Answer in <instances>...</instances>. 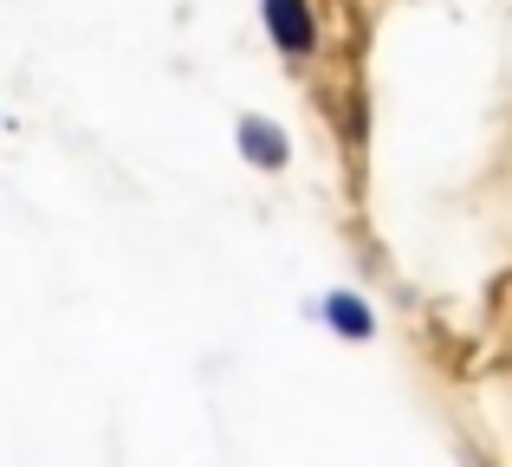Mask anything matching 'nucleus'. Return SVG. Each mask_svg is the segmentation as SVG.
I'll return each instance as SVG.
<instances>
[{
  "label": "nucleus",
  "mask_w": 512,
  "mask_h": 467,
  "mask_svg": "<svg viewBox=\"0 0 512 467\" xmlns=\"http://www.w3.org/2000/svg\"><path fill=\"white\" fill-rule=\"evenodd\" d=\"M266 26H273V39L286 52L312 46V13H305V0H266Z\"/></svg>",
  "instance_id": "nucleus-1"
},
{
  "label": "nucleus",
  "mask_w": 512,
  "mask_h": 467,
  "mask_svg": "<svg viewBox=\"0 0 512 467\" xmlns=\"http://www.w3.org/2000/svg\"><path fill=\"white\" fill-rule=\"evenodd\" d=\"M240 150H247V163H260V169H279V163H286V137H279L273 124H260V117H247V124H240Z\"/></svg>",
  "instance_id": "nucleus-2"
},
{
  "label": "nucleus",
  "mask_w": 512,
  "mask_h": 467,
  "mask_svg": "<svg viewBox=\"0 0 512 467\" xmlns=\"http://www.w3.org/2000/svg\"><path fill=\"white\" fill-rule=\"evenodd\" d=\"M325 312H331V325L344 331V338H370V312H363L350 292H338V299H325Z\"/></svg>",
  "instance_id": "nucleus-3"
}]
</instances>
